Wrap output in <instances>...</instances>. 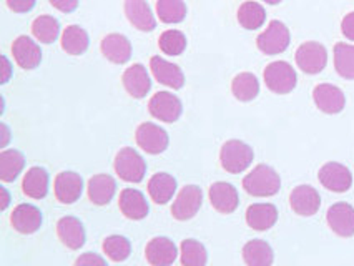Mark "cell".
I'll use <instances>...</instances> for the list:
<instances>
[{
    "label": "cell",
    "instance_id": "6da1fadb",
    "mask_svg": "<svg viewBox=\"0 0 354 266\" xmlns=\"http://www.w3.org/2000/svg\"><path fill=\"white\" fill-rule=\"evenodd\" d=\"M243 188L251 196L266 198L278 193L281 188V178L271 167L258 165L243 178Z\"/></svg>",
    "mask_w": 354,
    "mask_h": 266
},
{
    "label": "cell",
    "instance_id": "2e32d148",
    "mask_svg": "<svg viewBox=\"0 0 354 266\" xmlns=\"http://www.w3.org/2000/svg\"><path fill=\"white\" fill-rule=\"evenodd\" d=\"M12 53H14L15 62L24 70H34L35 67H39L40 60H42V52H40L39 44L27 35H20L15 40L14 45H12Z\"/></svg>",
    "mask_w": 354,
    "mask_h": 266
},
{
    "label": "cell",
    "instance_id": "bcb514c9",
    "mask_svg": "<svg viewBox=\"0 0 354 266\" xmlns=\"http://www.w3.org/2000/svg\"><path fill=\"white\" fill-rule=\"evenodd\" d=\"M2 195H3V198H2V210H6V208L9 207V203H10V195H9V191H7L6 187H2Z\"/></svg>",
    "mask_w": 354,
    "mask_h": 266
},
{
    "label": "cell",
    "instance_id": "4dcf8cb0",
    "mask_svg": "<svg viewBox=\"0 0 354 266\" xmlns=\"http://www.w3.org/2000/svg\"><path fill=\"white\" fill-rule=\"evenodd\" d=\"M90 45L88 34L78 26H70L62 34V48L70 55H82Z\"/></svg>",
    "mask_w": 354,
    "mask_h": 266
},
{
    "label": "cell",
    "instance_id": "4fadbf2b",
    "mask_svg": "<svg viewBox=\"0 0 354 266\" xmlns=\"http://www.w3.org/2000/svg\"><path fill=\"white\" fill-rule=\"evenodd\" d=\"M313 98H315V104L321 112L328 113V115L339 113L346 105L343 90L331 84L316 85L315 90H313Z\"/></svg>",
    "mask_w": 354,
    "mask_h": 266
},
{
    "label": "cell",
    "instance_id": "ba28073f",
    "mask_svg": "<svg viewBox=\"0 0 354 266\" xmlns=\"http://www.w3.org/2000/svg\"><path fill=\"white\" fill-rule=\"evenodd\" d=\"M148 110L156 120H162L165 124H173L182 115L183 105L180 98L170 92H158L148 102Z\"/></svg>",
    "mask_w": 354,
    "mask_h": 266
},
{
    "label": "cell",
    "instance_id": "9a60e30c",
    "mask_svg": "<svg viewBox=\"0 0 354 266\" xmlns=\"http://www.w3.org/2000/svg\"><path fill=\"white\" fill-rule=\"evenodd\" d=\"M290 205L299 216H313L321 207V196L310 185L296 187L290 195Z\"/></svg>",
    "mask_w": 354,
    "mask_h": 266
},
{
    "label": "cell",
    "instance_id": "4316f807",
    "mask_svg": "<svg viewBox=\"0 0 354 266\" xmlns=\"http://www.w3.org/2000/svg\"><path fill=\"white\" fill-rule=\"evenodd\" d=\"M176 191V180L168 173H156L148 182V195L155 203L165 205L173 198Z\"/></svg>",
    "mask_w": 354,
    "mask_h": 266
},
{
    "label": "cell",
    "instance_id": "836d02e7",
    "mask_svg": "<svg viewBox=\"0 0 354 266\" xmlns=\"http://www.w3.org/2000/svg\"><path fill=\"white\" fill-rule=\"evenodd\" d=\"M266 12L258 2H245L238 9V22L246 30H257L265 23Z\"/></svg>",
    "mask_w": 354,
    "mask_h": 266
},
{
    "label": "cell",
    "instance_id": "7bdbcfd3",
    "mask_svg": "<svg viewBox=\"0 0 354 266\" xmlns=\"http://www.w3.org/2000/svg\"><path fill=\"white\" fill-rule=\"evenodd\" d=\"M50 3L64 14H70L78 7V0H50Z\"/></svg>",
    "mask_w": 354,
    "mask_h": 266
},
{
    "label": "cell",
    "instance_id": "30bf717a",
    "mask_svg": "<svg viewBox=\"0 0 354 266\" xmlns=\"http://www.w3.org/2000/svg\"><path fill=\"white\" fill-rule=\"evenodd\" d=\"M135 138H137L140 149L150 155L163 153L167 150L168 142H170L168 133L163 129H160L158 125L151 124V122H145V124L140 125L137 133H135Z\"/></svg>",
    "mask_w": 354,
    "mask_h": 266
},
{
    "label": "cell",
    "instance_id": "d6a6232c",
    "mask_svg": "<svg viewBox=\"0 0 354 266\" xmlns=\"http://www.w3.org/2000/svg\"><path fill=\"white\" fill-rule=\"evenodd\" d=\"M336 72L346 80H354V45L339 42L335 45Z\"/></svg>",
    "mask_w": 354,
    "mask_h": 266
},
{
    "label": "cell",
    "instance_id": "7402d4cb",
    "mask_svg": "<svg viewBox=\"0 0 354 266\" xmlns=\"http://www.w3.org/2000/svg\"><path fill=\"white\" fill-rule=\"evenodd\" d=\"M278 222V210L271 203H253L246 210V223L257 231H266Z\"/></svg>",
    "mask_w": 354,
    "mask_h": 266
},
{
    "label": "cell",
    "instance_id": "ffe728a7",
    "mask_svg": "<svg viewBox=\"0 0 354 266\" xmlns=\"http://www.w3.org/2000/svg\"><path fill=\"white\" fill-rule=\"evenodd\" d=\"M123 87L133 98H143L151 88V80L142 64H135L123 72Z\"/></svg>",
    "mask_w": 354,
    "mask_h": 266
},
{
    "label": "cell",
    "instance_id": "5b68a950",
    "mask_svg": "<svg viewBox=\"0 0 354 266\" xmlns=\"http://www.w3.org/2000/svg\"><path fill=\"white\" fill-rule=\"evenodd\" d=\"M296 64L304 73L316 75L323 72L328 64V52L323 45L318 42H306L301 44L296 50Z\"/></svg>",
    "mask_w": 354,
    "mask_h": 266
},
{
    "label": "cell",
    "instance_id": "8fae6325",
    "mask_svg": "<svg viewBox=\"0 0 354 266\" xmlns=\"http://www.w3.org/2000/svg\"><path fill=\"white\" fill-rule=\"evenodd\" d=\"M326 222L337 236L351 238L354 235V208L346 202L335 203L333 207H329Z\"/></svg>",
    "mask_w": 354,
    "mask_h": 266
},
{
    "label": "cell",
    "instance_id": "603a6c76",
    "mask_svg": "<svg viewBox=\"0 0 354 266\" xmlns=\"http://www.w3.org/2000/svg\"><path fill=\"white\" fill-rule=\"evenodd\" d=\"M120 211L129 220H143L148 215V203L145 195L135 188H125L122 190L120 200H118Z\"/></svg>",
    "mask_w": 354,
    "mask_h": 266
},
{
    "label": "cell",
    "instance_id": "52a82bcc",
    "mask_svg": "<svg viewBox=\"0 0 354 266\" xmlns=\"http://www.w3.org/2000/svg\"><path fill=\"white\" fill-rule=\"evenodd\" d=\"M318 178L321 185L329 191H335V193H344V191H348L353 185L351 171H349L348 167H344L343 163H324L319 169Z\"/></svg>",
    "mask_w": 354,
    "mask_h": 266
},
{
    "label": "cell",
    "instance_id": "b9f144b4",
    "mask_svg": "<svg viewBox=\"0 0 354 266\" xmlns=\"http://www.w3.org/2000/svg\"><path fill=\"white\" fill-rule=\"evenodd\" d=\"M341 32L348 40H353L354 42V12L348 14L341 22Z\"/></svg>",
    "mask_w": 354,
    "mask_h": 266
},
{
    "label": "cell",
    "instance_id": "ab89813d",
    "mask_svg": "<svg viewBox=\"0 0 354 266\" xmlns=\"http://www.w3.org/2000/svg\"><path fill=\"white\" fill-rule=\"evenodd\" d=\"M75 266H109L106 261L97 253H84L75 260Z\"/></svg>",
    "mask_w": 354,
    "mask_h": 266
},
{
    "label": "cell",
    "instance_id": "5bb4252c",
    "mask_svg": "<svg viewBox=\"0 0 354 266\" xmlns=\"http://www.w3.org/2000/svg\"><path fill=\"white\" fill-rule=\"evenodd\" d=\"M10 223L22 235H32L42 227V211L30 203H20L12 211Z\"/></svg>",
    "mask_w": 354,
    "mask_h": 266
},
{
    "label": "cell",
    "instance_id": "d4e9b609",
    "mask_svg": "<svg viewBox=\"0 0 354 266\" xmlns=\"http://www.w3.org/2000/svg\"><path fill=\"white\" fill-rule=\"evenodd\" d=\"M102 53L110 62L123 65L131 57V44L125 35L109 34L102 40Z\"/></svg>",
    "mask_w": 354,
    "mask_h": 266
},
{
    "label": "cell",
    "instance_id": "ac0fdd59",
    "mask_svg": "<svg viewBox=\"0 0 354 266\" xmlns=\"http://www.w3.org/2000/svg\"><path fill=\"white\" fill-rule=\"evenodd\" d=\"M145 256L151 266H171L178 256V251L170 238L156 236L147 245Z\"/></svg>",
    "mask_w": 354,
    "mask_h": 266
},
{
    "label": "cell",
    "instance_id": "60d3db41",
    "mask_svg": "<svg viewBox=\"0 0 354 266\" xmlns=\"http://www.w3.org/2000/svg\"><path fill=\"white\" fill-rule=\"evenodd\" d=\"M37 0H7V6L10 10L17 12V14H26L35 7Z\"/></svg>",
    "mask_w": 354,
    "mask_h": 266
},
{
    "label": "cell",
    "instance_id": "d590c367",
    "mask_svg": "<svg viewBox=\"0 0 354 266\" xmlns=\"http://www.w3.org/2000/svg\"><path fill=\"white\" fill-rule=\"evenodd\" d=\"M32 34L37 40H40L42 44H52L55 42L57 37L60 34V27L57 19H53L52 15H40L34 20L32 23Z\"/></svg>",
    "mask_w": 354,
    "mask_h": 266
},
{
    "label": "cell",
    "instance_id": "74e56055",
    "mask_svg": "<svg viewBox=\"0 0 354 266\" xmlns=\"http://www.w3.org/2000/svg\"><path fill=\"white\" fill-rule=\"evenodd\" d=\"M102 248H104L105 255L112 261H115V263L125 261L131 253L130 241L127 240L125 236H120V235L109 236V238L104 241V245H102Z\"/></svg>",
    "mask_w": 354,
    "mask_h": 266
},
{
    "label": "cell",
    "instance_id": "9c48e42d",
    "mask_svg": "<svg viewBox=\"0 0 354 266\" xmlns=\"http://www.w3.org/2000/svg\"><path fill=\"white\" fill-rule=\"evenodd\" d=\"M201 202H203V193L201 188L196 185H188L180 191L176 200L173 202L171 215L173 218L180 220V222H187L192 220L196 213L200 211Z\"/></svg>",
    "mask_w": 354,
    "mask_h": 266
},
{
    "label": "cell",
    "instance_id": "1f68e13d",
    "mask_svg": "<svg viewBox=\"0 0 354 266\" xmlns=\"http://www.w3.org/2000/svg\"><path fill=\"white\" fill-rule=\"evenodd\" d=\"M232 92L240 102H251L258 97L259 82L253 73L241 72L232 82Z\"/></svg>",
    "mask_w": 354,
    "mask_h": 266
},
{
    "label": "cell",
    "instance_id": "3957f363",
    "mask_svg": "<svg viewBox=\"0 0 354 266\" xmlns=\"http://www.w3.org/2000/svg\"><path fill=\"white\" fill-rule=\"evenodd\" d=\"M115 173L123 182L140 183L145 178L147 163L138 151L133 149H122L115 157Z\"/></svg>",
    "mask_w": 354,
    "mask_h": 266
},
{
    "label": "cell",
    "instance_id": "f35d334b",
    "mask_svg": "<svg viewBox=\"0 0 354 266\" xmlns=\"http://www.w3.org/2000/svg\"><path fill=\"white\" fill-rule=\"evenodd\" d=\"M158 47L160 50L167 55H182L187 48V37H185L183 32L180 30H165L162 35H160L158 40Z\"/></svg>",
    "mask_w": 354,
    "mask_h": 266
},
{
    "label": "cell",
    "instance_id": "f546056e",
    "mask_svg": "<svg viewBox=\"0 0 354 266\" xmlns=\"http://www.w3.org/2000/svg\"><path fill=\"white\" fill-rule=\"evenodd\" d=\"M26 167V157L19 150H3L0 153V180L3 183L14 182Z\"/></svg>",
    "mask_w": 354,
    "mask_h": 266
},
{
    "label": "cell",
    "instance_id": "e575fe53",
    "mask_svg": "<svg viewBox=\"0 0 354 266\" xmlns=\"http://www.w3.org/2000/svg\"><path fill=\"white\" fill-rule=\"evenodd\" d=\"M156 15L163 23H180L187 17V6L183 0H158Z\"/></svg>",
    "mask_w": 354,
    "mask_h": 266
},
{
    "label": "cell",
    "instance_id": "44dd1931",
    "mask_svg": "<svg viewBox=\"0 0 354 266\" xmlns=\"http://www.w3.org/2000/svg\"><path fill=\"white\" fill-rule=\"evenodd\" d=\"M57 235L70 249H80L85 245L84 225L75 216H64L57 223Z\"/></svg>",
    "mask_w": 354,
    "mask_h": 266
},
{
    "label": "cell",
    "instance_id": "277c9868",
    "mask_svg": "<svg viewBox=\"0 0 354 266\" xmlns=\"http://www.w3.org/2000/svg\"><path fill=\"white\" fill-rule=\"evenodd\" d=\"M263 77H265L266 87H268L271 92L279 93V95L290 93L291 90L296 87V82H298L295 68L288 62H283V60L270 64L268 67L265 68Z\"/></svg>",
    "mask_w": 354,
    "mask_h": 266
},
{
    "label": "cell",
    "instance_id": "8992f818",
    "mask_svg": "<svg viewBox=\"0 0 354 266\" xmlns=\"http://www.w3.org/2000/svg\"><path fill=\"white\" fill-rule=\"evenodd\" d=\"M258 48L266 55H278L283 53L290 45V30L283 22L273 20L266 30L257 39Z\"/></svg>",
    "mask_w": 354,
    "mask_h": 266
},
{
    "label": "cell",
    "instance_id": "7a4b0ae2",
    "mask_svg": "<svg viewBox=\"0 0 354 266\" xmlns=\"http://www.w3.org/2000/svg\"><path fill=\"white\" fill-rule=\"evenodd\" d=\"M253 150H251L250 145H246L245 142L241 140H228L221 146L220 153V162L223 170L228 171V173L236 175L243 173L248 167L253 163Z\"/></svg>",
    "mask_w": 354,
    "mask_h": 266
},
{
    "label": "cell",
    "instance_id": "f6af8a7d",
    "mask_svg": "<svg viewBox=\"0 0 354 266\" xmlns=\"http://www.w3.org/2000/svg\"><path fill=\"white\" fill-rule=\"evenodd\" d=\"M0 135H2V140H0V146H6L10 140V130L6 124L0 125Z\"/></svg>",
    "mask_w": 354,
    "mask_h": 266
},
{
    "label": "cell",
    "instance_id": "cb8c5ba5",
    "mask_svg": "<svg viewBox=\"0 0 354 266\" xmlns=\"http://www.w3.org/2000/svg\"><path fill=\"white\" fill-rule=\"evenodd\" d=\"M127 19L142 32H151L156 27L153 12L145 0H125Z\"/></svg>",
    "mask_w": 354,
    "mask_h": 266
},
{
    "label": "cell",
    "instance_id": "e0dca14e",
    "mask_svg": "<svg viewBox=\"0 0 354 266\" xmlns=\"http://www.w3.org/2000/svg\"><path fill=\"white\" fill-rule=\"evenodd\" d=\"M209 203L215 208L216 211L225 213H233L240 205V196H238L236 188L232 183L226 182H216L209 187Z\"/></svg>",
    "mask_w": 354,
    "mask_h": 266
},
{
    "label": "cell",
    "instance_id": "f1b7e54d",
    "mask_svg": "<svg viewBox=\"0 0 354 266\" xmlns=\"http://www.w3.org/2000/svg\"><path fill=\"white\" fill-rule=\"evenodd\" d=\"M243 260L248 266H271L274 255L266 241L251 240L243 248Z\"/></svg>",
    "mask_w": 354,
    "mask_h": 266
},
{
    "label": "cell",
    "instance_id": "83f0119b",
    "mask_svg": "<svg viewBox=\"0 0 354 266\" xmlns=\"http://www.w3.org/2000/svg\"><path fill=\"white\" fill-rule=\"evenodd\" d=\"M24 193L34 200H42L48 193V173L40 167H32L22 182Z\"/></svg>",
    "mask_w": 354,
    "mask_h": 266
},
{
    "label": "cell",
    "instance_id": "7dc6e473",
    "mask_svg": "<svg viewBox=\"0 0 354 266\" xmlns=\"http://www.w3.org/2000/svg\"><path fill=\"white\" fill-rule=\"evenodd\" d=\"M266 3H271V6H277V3L281 2V0H265Z\"/></svg>",
    "mask_w": 354,
    "mask_h": 266
},
{
    "label": "cell",
    "instance_id": "8d00e7d4",
    "mask_svg": "<svg viewBox=\"0 0 354 266\" xmlns=\"http://www.w3.org/2000/svg\"><path fill=\"white\" fill-rule=\"evenodd\" d=\"M183 266H207L208 253L207 248L196 240H185L180 247Z\"/></svg>",
    "mask_w": 354,
    "mask_h": 266
},
{
    "label": "cell",
    "instance_id": "ee69618b",
    "mask_svg": "<svg viewBox=\"0 0 354 266\" xmlns=\"http://www.w3.org/2000/svg\"><path fill=\"white\" fill-rule=\"evenodd\" d=\"M2 62H3V75H2V84H7V82H9V79H10V62H9V59H7L6 55L2 57Z\"/></svg>",
    "mask_w": 354,
    "mask_h": 266
},
{
    "label": "cell",
    "instance_id": "d6986e66",
    "mask_svg": "<svg viewBox=\"0 0 354 266\" xmlns=\"http://www.w3.org/2000/svg\"><path fill=\"white\" fill-rule=\"evenodd\" d=\"M150 68H151V73H153L155 79L158 80L160 84L167 85V87H170L173 90H178L185 85V75H183L182 68H180L178 65L167 62V60L162 59V57H158V55L151 57Z\"/></svg>",
    "mask_w": 354,
    "mask_h": 266
},
{
    "label": "cell",
    "instance_id": "7c38bea8",
    "mask_svg": "<svg viewBox=\"0 0 354 266\" xmlns=\"http://www.w3.org/2000/svg\"><path fill=\"white\" fill-rule=\"evenodd\" d=\"M53 191L60 203L72 205L80 198L82 191H84V180L75 171H62L55 177Z\"/></svg>",
    "mask_w": 354,
    "mask_h": 266
},
{
    "label": "cell",
    "instance_id": "484cf974",
    "mask_svg": "<svg viewBox=\"0 0 354 266\" xmlns=\"http://www.w3.org/2000/svg\"><path fill=\"white\" fill-rule=\"evenodd\" d=\"M88 198L90 202L104 207L112 202L115 191H117V182L110 175H95L88 180Z\"/></svg>",
    "mask_w": 354,
    "mask_h": 266
}]
</instances>
